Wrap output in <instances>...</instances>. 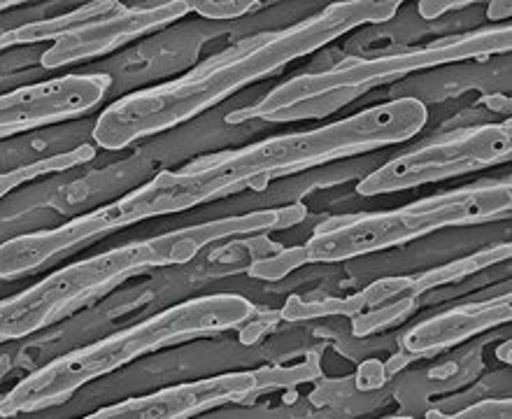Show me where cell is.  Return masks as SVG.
Instances as JSON below:
<instances>
[{"label": "cell", "mask_w": 512, "mask_h": 419, "mask_svg": "<svg viewBox=\"0 0 512 419\" xmlns=\"http://www.w3.org/2000/svg\"><path fill=\"white\" fill-rule=\"evenodd\" d=\"M429 122V110L419 98L405 96L366 108L357 115L310 131L287 133L240 149L198 156L187 166L163 170L122 198L87 215H77L56 229L42 231L40 250L49 259L66 257L110 233L147 219L180 215L198 205L219 201L245 189L305 173L326 163L401 145L415 138Z\"/></svg>", "instance_id": "obj_1"}, {"label": "cell", "mask_w": 512, "mask_h": 419, "mask_svg": "<svg viewBox=\"0 0 512 419\" xmlns=\"http://www.w3.org/2000/svg\"><path fill=\"white\" fill-rule=\"evenodd\" d=\"M398 7V0H343L291 26L233 42L229 49L201 61L175 80L131 91L110 103L98 115L91 140L96 147L119 152L187 124L245 87L331 45L340 35L394 19Z\"/></svg>", "instance_id": "obj_2"}, {"label": "cell", "mask_w": 512, "mask_h": 419, "mask_svg": "<svg viewBox=\"0 0 512 419\" xmlns=\"http://www.w3.org/2000/svg\"><path fill=\"white\" fill-rule=\"evenodd\" d=\"M252 315L254 303L240 294L189 298L87 347L56 357L26 375L0 399V417H17L61 406L77 389L119 371L135 359L187 340L233 331Z\"/></svg>", "instance_id": "obj_3"}, {"label": "cell", "mask_w": 512, "mask_h": 419, "mask_svg": "<svg viewBox=\"0 0 512 419\" xmlns=\"http://www.w3.org/2000/svg\"><path fill=\"white\" fill-rule=\"evenodd\" d=\"M240 233L243 222L238 217L215 219L163 236L133 240L63 266L19 294L0 298V345L28 338L61 322L142 273L189 264L203 247Z\"/></svg>", "instance_id": "obj_4"}, {"label": "cell", "mask_w": 512, "mask_h": 419, "mask_svg": "<svg viewBox=\"0 0 512 419\" xmlns=\"http://www.w3.org/2000/svg\"><path fill=\"white\" fill-rule=\"evenodd\" d=\"M510 210L512 182L510 177H501V180H480L468 187L443 191L389 212L331 217L312 231L303 247L284 252L282 257H287V261H263L252 268V275L275 280L301 264H338V261L366 257L454 226L506 219Z\"/></svg>", "instance_id": "obj_5"}, {"label": "cell", "mask_w": 512, "mask_h": 419, "mask_svg": "<svg viewBox=\"0 0 512 419\" xmlns=\"http://www.w3.org/2000/svg\"><path fill=\"white\" fill-rule=\"evenodd\" d=\"M512 47V28L485 26L475 31L450 35L422 47L401 49L373 59H345L322 73H303L275 87L261 103L252 108L236 110L229 115V124H243L252 119L261 122H301V119H322L345 108L354 98L364 96L380 84L401 80L410 73L429 70L447 63L489 59L508 54Z\"/></svg>", "instance_id": "obj_6"}, {"label": "cell", "mask_w": 512, "mask_h": 419, "mask_svg": "<svg viewBox=\"0 0 512 419\" xmlns=\"http://www.w3.org/2000/svg\"><path fill=\"white\" fill-rule=\"evenodd\" d=\"M512 156V124H480L450 136L424 142L389 159L357 184L359 196H382L480 173L501 166Z\"/></svg>", "instance_id": "obj_7"}, {"label": "cell", "mask_w": 512, "mask_h": 419, "mask_svg": "<svg viewBox=\"0 0 512 419\" xmlns=\"http://www.w3.org/2000/svg\"><path fill=\"white\" fill-rule=\"evenodd\" d=\"M187 14V0H166V3L152 5H124L119 0H112L105 12L59 35L54 45L40 56V66L56 70L105 56L135 38L180 21Z\"/></svg>", "instance_id": "obj_8"}, {"label": "cell", "mask_w": 512, "mask_h": 419, "mask_svg": "<svg viewBox=\"0 0 512 419\" xmlns=\"http://www.w3.org/2000/svg\"><path fill=\"white\" fill-rule=\"evenodd\" d=\"M110 87L108 73H68L0 94V140L87 115Z\"/></svg>", "instance_id": "obj_9"}, {"label": "cell", "mask_w": 512, "mask_h": 419, "mask_svg": "<svg viewBox=\"0 0 512 419\" xmlns=\"http://www.w3.org/2000/svg\"><path fill=\"white\" fill-rule=\"evenodd\" d=\"M273 382L266 371L222 373L119 401L80 419H191L229 403L250 401L273 387Z\"/></svg>", "instance_id": "obj_10"}, {"label": "cell", "mask_w": 512, "mask_h": 419, "mask_svg": "<svg viewBox=\"0 0 512 419\" xmlns=\"http://www.w3.org/2000/svg\"><path fill=\"white\" fill-rule=\"evenodd\" d=\"M510 305L512 298L508 291V294L496 296L492 301L457 305V308L440 312L436 317L424 319V322L403 333V352L410 354V357H424V354H433L464 343V340L478 336L482 331L510 322Z\"/></svg>", "instance_id": "obj_11"}, {"label": "cell", "mask_w": 512, "mask_h": 419, "mask_svg": "<svg viewBox=\"0 0 512 419\" xmlns=\"http://www.w3.org/2000/svg\"><path fill=\"white\" fill-rule=\"evenodd\" d=\"M506 259H510V243L492 247V250H482L478 254H473V257H468V259L454 261V264L440 266V268H436V271L419 275V278H415V280L405 278V289H410L412 294L417 296L426 289H433V287H440V284L466 278V275L478 273V271H482V268L499 264V261H506Z\"/></svg>", "instance_id": "obj_12"}, {"label": "cell", "mask_w": 512, "mask_h": 419, "mask_svg": "<svg viewBox=\"0 0 512 419\" xmlns=\"http://www.w3.org/2000/svg\"><path fill=\"white\" fill-rule=\"evenodd\" d=\"M189 12L201 14L205 19H238L245 14L259 12L261 0H187Z\"/></svg>", "instance_id": "obj_13"}, {"label": "cell", "mask_w": 512, "mask_h": 419, "mask_svg": "<svg viewBox=\"0 0 512 419\" xmlns=\"http://www.w3.org/2000/svg\"><path fill=\"white\" fill-rule=\"evenodd\" d=\"M443 419H512V401L510 399H489L478 401L459 413L443 415Z\"/></svg>", "instance_id": "obj_14"}, {"label": "cell", "mask_w": 512, "mask_h": 419, "mask_svg": "<svg viewBox=\"0 0 512 419\" xmlns=\"http://www.w3.org/2000/svg\"><path fill=\"white\" fill-rule=\"evenodd\" d=\"M468 5H471V0H461V3H454V0H443V3H438V0H422L417 7L424 19H438L443 17L445 12L459 10V7H468Z\"/></svg>", "instance_id": "obj_15"}, {"label": "cell", "mask_w": 512, "mask_h": 419, "mask_svg": "<svg viewBox=\"0 0 512 419\" xmlns=\"http://www.w3.org/2000/svg\"><path fill=\"white\" fill-rule=\"evenodd\" d=\"M19 5V0H0V12L3 10H10V7Z\"/></svg>", "instance_id": "obj_16"}, {"label": "cell", "mask_w": 512, "mask_h": 419, "mask_svg": "<svg viewBox=\"0 0 512 419\" xmlns=\"http://www.w3.org/2000/svg\"><path fill=\"white\" fill-rule=\"evenodd\" d=\"M384 419H412V417H384ZM424 419H443V415H429V417H424Z\"/></svg>", "instance_id": "obj_17"}]
</instances>
